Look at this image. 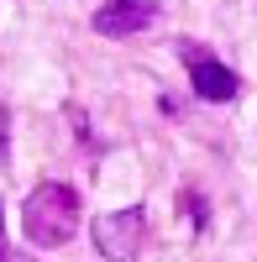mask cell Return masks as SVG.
Returning <instances> with one entry per match:
<instances>
[{
	"mask_svg": "<svg viewBox=\"0 0 257 262\" xmlns=\"http://www.w3.org/2000/svg\"><path fill=\"white\" fill-rule=\"evenodd\" d=\"M21 231H27L32 247H63L74 242L79 231V194L69 184H37L27 194V210H21Z\"/></svg>",
	"mask_w": 257,
	"mask_h": 262,
	"instance_id": "6da1fadb",
	"label": "cell"
},
{
	"mask_svg": "<svg viewBox=\"0 0 257 262\" xmlns=\"http://www.w3.org/2000/svg\"><path fill=\"white\" fill-rule=\"evenodd\" d=\"M142 236H147V210H105L95 221V247L105 262H132L142 252Z\"/></svg>",
	"mask_w": 257,
	"mask_h": 262,
	"instance_id": "7a4b0ae2",
	"label": "cell"
},
{
	"mask_svg": "<svg viewBox=\"0 0 257 262\" xmlns=\"http://www.w3.org/2000/svg\"><path fill=\"white\" fill-rule=\"evenodd\" d=\"M179 58H184V69H189V79H195V90H200L205 100H237L242 79L231 74L205 42H179Z\"/></svg>",
	"mask_w": 257,
	"mask_h": 262,
	"instance_id": "3957f363",
	"label": "cell"
},
{
	"mask_svg": "<svg viewBox=\"0 0 257 262\" xmlns=\"http://www.w3.org/2000/svg\"><path fill=\"white\" fill-rule=\"evenodd\" d=\"M158 0H105V6L95 11V32L100 37H137L158 21Z\"/></svg>",
	"mask_w": 257,
	"mask_h": 262,
	"instance_id": "277c9868",
	"label": "cell"
},
{
	"mask_svg": "<svg viewBox=\"0 0 257 262\" xmlns=\"http://www.w3.org/2000/svg\"><path fill=\"white\" fill-rule=\"evenodd\" d=\"M184 210H189V221H195V226H205V200H189V194H184Z\"/></svg>",
	"mask_w": 257,
	"mask_h": 262,
	"instance_id": "5b68a950",
	"label": "cell"
}]
</instances>
